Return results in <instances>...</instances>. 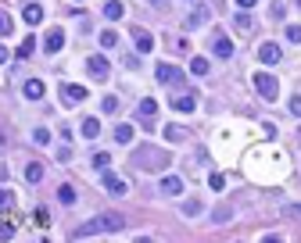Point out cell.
Wrapping results in <instances>:
<instances>
[{"mask_svg": "<svg viewBox=\"0 0 301 243\" xmlns=\"http://www.w3.org/2000/svg\"><path fill=\"white\" fill-rule=\"evenodd\" d=\"M122 229H126V218H122V215L104 211V215H97V218L83 222L72 236H75V239H86V236H97V232H122Z\"/></svg>", "mask_w": 301, "mask_h": 243, "instance_id": "obj_1", "label": "cell"}, {"mask_svg": "<svg viewBox=\"0 0 301 243\" xmlns=\"http://www.w3.org/2000/svg\"><path fill=\"white\" fill-rule=\"evenodd\" d=\"M169 161H172V157H169L165 150H155V147H143V150L136 154V165H140V168H147V172H158V168H165Z\"/></svg>", "mask_w": 301, "mask_h": 243, "instance_id": "obj_2", "label": "cell"}, {"mask_svg": "<svg viewBox=\"0 0 301 243\" xmlns=\"http://www.w3.org/2000/svg\"><path fill=\"white\" fill-rule=\"evenodd\" d=\"M255 90L266 100H276L280 97V83H276V75H269V72H255Z\"/></svg>", "mask_w": 301, "mask_h": 243, "instance_id": "obj_3", "label": "cell"}, {"mask_svg": "<svg viewBox=\"0 0 301 243\" xmlns=\"http://www.w3.org/2000/svg\"><path fill=\"white\" fill-rule=\"evenodd\" d=\"M155 79H158L162 86H183L186 72H183V68H176V65H158V68H155Z\"/></svg>", "mask_w": 301, "mask_h": 243, "instance_id": "obj_4", "label": "cell"}, {"mask_svg": "<svg viewBox=\"0 0 301 243\" xmlns=\"http://www.w3.org/2000/svg\"><path fill=\"white\" fill-rule=\"evenodd\" d=\"M208 18H212V8H208V4H197V8H194V15H186V22H183V25L194 32V29H201Z\"/></svg>", "mask_w": 301, "mask_h": 243, "instance_id": "obj_5", "label": "cell"}, {"mask_svg": "<svg viewBox=\"0 0 301 243\" xmlns=\"http://www.w3.org/2000/svg\"><path fill=\"white\" fill-rule=\"evenodd\" d=\"M86 72H90L93 79H108V72H111V65H108V57H101V54H93V57H86Z\"/></svg>", "mask_w": 301, "mask_h": 243, "instance_id": "obj_6", "label": "cell"}, {"mask_svg": "<svg viewBox=\"0 0 301 243\" xmlns=\"http://www.w3.org/2000/svg\"><path fill=\"white\" fill-rule=\"evenodd\" d=\"M61 100L72 107V104H83L86 100V86H72V83H65L61 86Z\"/></svg>", "mask_w": 301, "mask_h": 243, "instance_id": "obj_7", "label": "cell"}, {"mask_svg": "<svg viewBox=\"0 0 301 243\" xmlns=\"http://www.w3.org/2000/svg\"><path fill=\"white\" fill-rule=\"evenodd\" d=\"M212 54L222 57V61H226V57H233V43H230L222 32H215V36H212Z\"/></svg>", "mask_w": 301, "mask_h": 243, "instance_id": "obj_8", "label": "cell"}, {"mask_svg": "<svg viewBox=\"0 0 301 243\" xmlns=\"http://www.w3.org/2000/svg\"><path fill=\"white\" fill-rule=\"evenodd\" d=\"M169 104H172L176 111H194V107H197V93H194V90H190V93H176Z\"/></svg>", "mask_w": 301, "mask_h": 243, "instance_id": "obj_9", "label": "cell"}, {"mask_svg": "<svg viewBox=\"0 0 301 243\" xmlns=\"http://www.w3.org/2000/svg\"><path fill=\"white\" fill-rule=\"evenodd\" d=\"M158 114V100L155 97H143L140 104H136V118H143V122H150V118H155Z\"/></svg>", "mask_w": 301, "mask_h": 243, "instance_id": "obj_10", "label": "cell"}, {"mask_svg": "<svg viewBox=\"0 0 301 243\" xmlns=\"http://www.w3.org/2000/svg\"><path fill=\"white\" fill-rule=\"evenodd\" d=\"M101 172H104V190H108V193H115V197L126 193V183H122L115 172H108V168H101Z\"/></svg>", "mask_w": 301, "mask_h": 243, "instance_id": "obj_11", "label": "cell"}, {"mask_svg": "<svg viewBox=\"0 0 301 243\" xmlns=\"http://www.w3.org/2000/svg\"><path fill=\"white\" fill-rule=\"evenodd\" d=\"M133 39H136V50H140V54H147L150 47H155V36H150L147 29H140V25L133 29Z\"/></svg>", "mask_w": 301, "mask_h": 243, "instance_id": "obj_12", "label": "cell"}, {"mask_svg": "<svg viewBox=\"0 0 301 243\" xmlns=\"http://www.w3.org/2000/svg\"><path fill=\"white\" fill-rule=\"evenodd\" d=\"M258 57L266 61V65H280V57H283V54H280V47H276V43H262V47H258Z\"/></svg>", "mask_w": 301, "mask_h": 243, "instance_id": "obj_13", "label": "cell"}, {"mask_svg": "<svg viewBox=\"0 0 301 243\" xmlns=\"http://www.w3.org/2000/svg\"><path fill=\"white\" fill-rule=\"evenodd\" d=\"M162 193L179 197V193H183V179H179V175H165V179H162Z\"/></svg>", "mask_w": 301, "mask_h": 243, "instance_id": "obj_14", "label": "cell"}, {"mask_svg": "<svg viewBox=\"0 0 301 243\" xmlns=\"http://www.w3.org/2000/svg\"><path fill=\"white\" fill-rule=\"evenodd\" d=\"M22 18H25L29 25H40V22H43V8H40V4H25V8H22Z\"/></svg>", "mask_w": 301, "mask_h": 243, "instance_id": "obj_15", "label": "cell"}, {"mask_svg": "<svg viewBox=\"0 0 301 243\" xmlns=\"http://www.w3.org/2000/svg\"><path fill=\"white\" fill-rule=\"evenodd\" d=\"M61 47H65V32H61V29H51V32H47V50L58 54Z\"/></svg>", "mask_w": 301, "mask_h": 243, "instance_id": "obj_16", "label": "cell"}, {"mask_svg": "<svg viewBox=\"0 0 301 243\" xmlns=\"http://www.w3.org/2000/svg\"><path fill=\"white\" fill-rule=\"evenodd\" d=\"M22 93H25L29 100H40V97H43V83H40V79H29V83L22 86Z\"/></svg>", "mask_w": 301, "mask_h": 243, "instance_id": "obj_17", "label": "cell"}, {"mask_svg": "<svg viewBox=\"0 0 301 243\" xmlns=\"http://www.w3.org/2000/svg\"><path fill=\"white\" fill-rule=\"evenodd\" d=\"M83 136H86V140H97V136H101V122H97V118H86V122H83Z\"/></svg>", "mask_w": 301, "mask_h": 243, "instance_id": "obj_18", "label": "cell"}, {"mask_svg": "<svg viewBox=\"0 0 301 243\" xmlns=\"http://www.w3.org/2000/svg\"><path fill=\"white\" fill-rule=\"evenodd\" d=\"M122 11H126V8L119 4V0H108V4H104V15H108L111 22H119V18H122Z\"/></svg>", "mask_w": 301, "mask_h": 243, "instance_id": "obj_19", "label": "cell"}, {"mask_svg": "<svg viewBox=\"0 0 301 243\" xmlns=\"http://www.w3.org/2000/svg\"><path fill=\"white\" fill-rule=\"evenodd\" d=\"M165 140H169V143H183V140H186V129H179V126H165Z\"/></svg>", "mask_w": 301, "mask_h": 243, "instance_id": "obj_20", "label": "cell"}, {"mask_svg": "<svg viewBox=\"0 0 301 243\" xmlns=\"http://www.w3.org/2000/svg\"><path fill=\"white\" fill-rule=\"evenodd\" d=\"M190 72L194 75H208L212 68H208V57H190Z\"/></svg>", "mask_w": 301, "mask_h": 243, "instance_id": "obj_21", "label": "cell"}, {"mask_svg": "<svg viewBox=\"0 0 301 243\" xmlns=\"http://www.w3.org/2000/svg\"><path fill=\"white\" fill-rule=\"evenodd\" d=\"M115 43H119V32H111V29H104V32H101V47H108V50H111Z\"/></svg>", "mask_w": 301, "mask_h": 243, "instance_id": "obj_22", "label": "cell"}, {"mask_svg": "<svg viewBox=\"0 0 301 243\" xmlns=\"http://www.w3.org/2000/svg\"><path fill=\"white\" fill-rule=\"evenodd\" d=\"M197 211H201V200H197V197H190V200L183 204V215H186V218H194Z\"/></svg>", "mask_w": 301, "mask_h": 243, "instance_id": "obj_23", "label": "cell"}, {"mask_svg": "<svg viewBox=\"0 0 301 243\" xmlns=\"http://www.w3.org/2000/svg\"><path fill=\"white\" fill-rule=\"evenodd\" d=\"M233 25H237L240 32H251V29H255V22H251V15H237V18H233Z\"/></svg>", "mask_w": 301, "mask_h": 243, "instance_id": "obj_24", "label": "cell"}, {"mask_svg": "<svg viewBox=\"0 0 301 243\" xmlns=\"http://www.w3.org/2000/svg\"><path fill=\"white\" fill-rule=\"evenodd\" d=\"M208 186H212L215 193H222V190H226V175H222V172H212V179H208Z\"/></svg>", "mask_w": 301, "mask_h": 243, "instance_id": "obj_25", "label": "cell"}, {"mask_svg": "<svg viewBox=\"0 0 301 243\" xmlns=\"http://www.w3.org/2000/svg\"><path fill=\"white\" fill-rule=\"evenodd\" d=\"M25 179H29V183H40V179H43V165H29V168H25Z\"/></svg>", "mask_w": 301, "mask_h": 243, "instance_id": "obj_26", "label": "cell"}, {"mask_svg": "<svg viewBox=\"0 0 301 243\" xmlns=\"http://www.w3.org/2000/svg\"><path fill=\"white\" fill-rule=\"evenodd\" d=\"M115 140H119V143H129V140H133V126H119V129H115Z\"/></svg>", "mask_w": 301, "mask_h": 243, "instance_id": "obj_27", "label": "cell"}, {"mask_svg": "<svg viewBox=\"0 0 301 243\" xmlns=\"http://www.w3.org/2000/svg\"><path fill=\"white\" fill-rule=\"evenodd\" d=\"M101 107H104V114H115V111H119V97H104Z\"/></svg>", "mask_w": 301, "mask_h": 243, "instance_id": "obj_28", "label": "cell"}, {"mask_svg": "<svg viewBox=\"0 0 301 243\" xmlns=\"http://www.w3.org/2000/svg\"><path fill=\"white\" fill-rule=\"evenodd\" d=\"M32 50H36V43H32V36H25V39H22V47H18V57H29Z\"/></svg>", "mask_w": 301, "mask_h": 243, "instance_id": "obj_29", "label": "cell"}, {"mask_svg": "<svg viewBox=\"0 0 301 243\" xmlns=\"http://www.w3.org/2000/svg\"><path fill=\"white\" fill-rule=\"evenodd\" d=\"M11 204H15V193H11V190H0V211L11 208Z\"/></svg>", "mask_w": 301, "mask_h": 243, "instance_id": "obj_30", "label": "cell"}, {"mask_svg": "<svg viewBox=\"0 0 301 243\" xmlns=\"http://www.w3.org/2000/svg\"><path fill=\"white\" fill-rule=\"evenodd\" d=\"M58 197H61V204H72V200H75V190H72V186H61Z\"/></svg>", "mask_w": 301, "mask_h": 243, "instance_id": "obj_31", "label": "cell"}, {"mask_svg": "<svg viewBox=\"0 0 301 243\" xmlns=\"http://www.w3.org/2000/svg\"><path fill=\"white\" fill-rule=\"evenodd\" d=\"M287 39H294V43H301V25H287Z\"/></svg>", "mask_w": 301, "mask_h": 243, "instance_id": "obj_32", "label": "cell"}, {"mask_svg": "<svg viewBox=\"0 0 301 243\" xmlns=\"http://www.w3.org/2000/svg\"><path fill=\"white\" fill-rule=\"evenodd\" d=\"M93 165H97V168H108V165H111V154H97Z\"/></svg>", "mask_w": 301, "mask_h": 243, "instance_id": "obj_33", "label": "cell"}, {"mask_svg": "<svg viewBox=\"0 0 301 243\" xmlns=\"http://www.w3.org/2000/svg\"><path fill=\"white\" fill-rule=\"evenodd\" d=\"M212 222H215V225H219V222H230V211H226V208H219V211L212 215Z\"/></svg>", "mask_w": 301, "mask_h": 243, "instance_id": "obj_34", "label": "cell"}, {"mask_svg": "<svg viewBox=\"0 0 301 243\" xmlns=\"http://www.w3.org/2000/svg\"><path fill=\"white\" fill-rule=\"evenodd\" d=\"M8 143H11V133H8L4 126H0V150H8Z\"/></svg>", "mask_w": 301, "mask_h": 243, "instance_id": "obj_35", "label": "cell"}, {"mask_svg": "<svg viewBox=\"0 0 301 243\" xmlns=\"http://www.w3.org/2000/svg\"><path fill=\"white\" fill-rule=\"evenodd\" d=\"M32 140H36V143H47V140H51V133H47V129H36V133H32Z\"/></svg>", "mask_w": 301, "mask_h": 243, "instance_id": "obj_36", "label": "cell"}, {"mask_svg": "<svg viewBox=\"0 0 301 243\" xmlns=\"http://www.w3.org/2000/svg\"><path fill=\"white\" fill-rule=\"evenodd\" d=\"M4 32H11V22H8V15H4V11H0V36H4Z\"/></svg>", "mask_w": 301, "mask_h": 243, "instance_id": "obj_37", "label": "cell"}, {"mask_svg": "<svg viewBox=\"0 0 301 243\" xmlns=\"http://www.w3.org/2000/svg\"><path fill=\"white\" fill-rule=\"evenodd\" d=\"M283 15H287V8H280V4H273V18H276V22H283Z\"/></svg>", "mask_w": 301, "mask_h": 243, "instance_id": "obj_38", "label": "cell"}, {"mask_svg": "<svg viewBox=\"0 0 301 243\" xmlns=\"http://www.w3.org/2000/svg\"><path fill=\"white\" fill-rule=\"evenodd\" d=\"M126 68H133V72H136V68H140V57H133V54H126Z\"/></svg>", "mask_w": 301, "mask_h": 243, "instance_id": "obj_39", "label": "cell"}, {"mask_svg": "<svg viewBox=\"0 0 301 243\" xmlns=\"http://www.w3.org/2000/svg\"><path fill=\"white\" fill-rule=\"evenodd\" d=\"M290 114H297V118H301V97H294V100H290Z\"/></svg>", "mask_w": 301, "mask_h": 243, "instance_id": "obj_40", "label": "cell"}, {"mask_svg": "<svg viewBox=\"0 0 301 243\" xmlns=\"http://www.w3.org/2000/svg\"><path fill=\"white\" fill-rule=\"evenodd\" d=\"M237 4H240V8L247 11V8H255V4H258V0H237Z\"/></svg>", "mask_w": 301, "mask_h": 243, "instance_id": "obj_41", "label": "cell"}, {"mask_svg": "<svg viewBox=\"0 0 301 243\" xmlns=\"http://www.w3.org/2000/svg\"><path fill=\"white\" fill-rule=\"evenodd\" d=\"M8 57H11V54H8V47H0V65H4Z\"/></svg>", "mask_w": 301, "mask_h": 243, "instance_id": "obj_42", "label": "cell"}, {"mask_svg": "<svg viewBox=\"0 0 301 243\" xmlns=\"http://www.w3.org/2000/svg\"><path fill=\"white\" fill-rule=\"evenodd\" d=\"M150 4H155V8H165V4H169V0H150Z\"/></svg>", "mask_w": 301, "mask_h": 243, "instance_id": "obj_43", "label": "cell"}, {"mask_svg": "<svg viewBox=\"0 0 301 243\" xmlns=\"http://www.w3.org/2000/svg\"><path fill=\"white\" fill-rule=\"evenodd\" d=\"M72 4H83V0H72Z\"/></svg>", "mask_w": 301, "mask_h": 243, "instance_id": "obj_44", "label": "cell"}]
</instances>
